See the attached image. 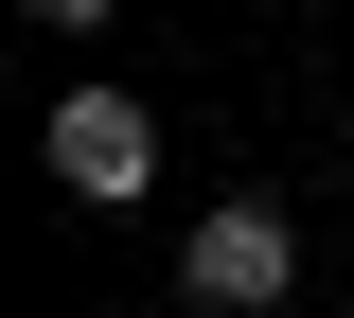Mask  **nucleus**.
Instances as JSON below:
<instances>
[{"label":"nucleus","instance_id":"f257e3e1","mask_svg":"<svg viewBox=\"0 0 354 318\" xmlns=\"http://www.w3.org/2000/svg\"><path fill=\"white\" fill-rule=\"evenodd\" d=\"M177 283H195L213 318H266L283 283H301V230H283V195H230V212H195V230H177Z\"/></svg>","mask_w":354,"mask_h":318},{"label":"nucleus","instance_id":"f03ea898","mask_svg":"<svg viewBox=\"0 0 354 318\" xmlns=\"http://www.w3.org/2000/svg\"><path fill=\"white\" fill-rule=\"evenodd\" d=\"M53 177L124 212V195L160 177V124H142V89H71V106H53Z\"/></svg>","mask_w":354,"mask_h":318},{"label":"nucleus","instance_id":"7ed1b4c3","mask_svg":"<svg viewBox=\"0 0 354 318\" xmlns=\"http://www.w3.org/2000/svg\"><path fill=\"white\" fill-rule=\"evenodd\" d=\"M36 18H53V36H88V18H106V0H36Z\"/></svg>","mask_w":354,"mask_h":318}]
</instances>
